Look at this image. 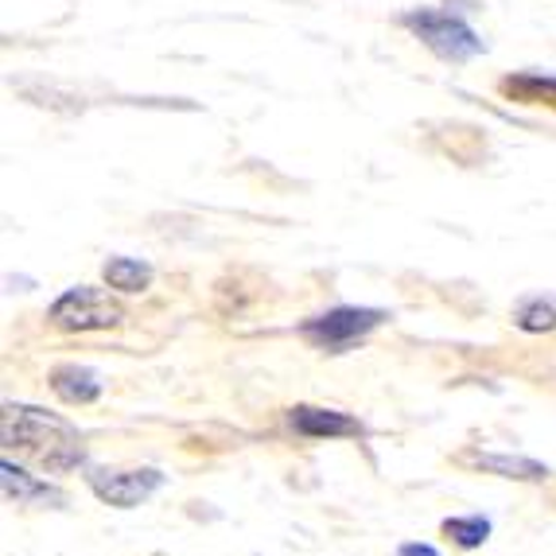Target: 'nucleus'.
Segmentation results:
<instances>
[{
    "label": "nucleus",
    "instance_id": "1",
    "mask_svg": "<svg viewBox=\"0 0 556 556\" xmlns=\"http://www.w3.org/2000/svg\"><path fill=\"white\" fill-rule=\"evenodd\" d=\"M0 437H4L9 452H16L24 464L39 467L43 475H66L86 467L83 432L47 408L9 401L4 417H0Z\"/></svg>",
    "mask_w": 556,
    "mask_h": 556
},
{
    "label": "nucleus",
    "instance_id": "2",
    "mask_svg": "<svg viewBox=\"0 0 556 556\" xmlns=\"http://www.w3.org/2000/svg\"><path fill=\"white\" fill-rule=\"evenodd\" d=\"M401 28L413 31V36H417L437 59H444V63H467V59L486 51V43H482L471 24H464L459 16L440 12V9H408L405 16H401Z\"/></svg>",
    "mask_w": 556,
    "mask_h": 556
},
{
    "label": "nucleus",
    "instance_id": "3",
    "mask_svg": "<svg viewBox=\"0 0 556 556\" xmlns=\"http://www.w3.org/2000/svg\"><path fill=\"white\" fill-rule=\"evenodd\" d=\"M386 319H390V312H381V307L343 304V307H331V312H319V316L304 319V324H300V339L324 354H346L370 331H378Z\"/></svg>",
    "mask_w": 556,
    "mask_h": 556
},
{
    "label": "nucleus",
    "instance_id": "4",
    "mask_svg": "<svg viewBox=\"0 0 556 556\" xmlns=\"http://www.w3.org/2000/svg\"><path fill=\"white\" fill-rule=\"evenodd\" d=\"M47 319L59 327V331L83 334V331H110L125 319V307L105 292V288L93 285H75L66 288L63 296L51 304Z\"/></svg>",
    "mask_w": 556,
    "mask_h": 556
},
{
    "label": "nucleus",
    "instance_id": "5",
    "mask_svg": "<svg viewBox=\"0 0 556 556\" xmlns=\"http://www.w3.org/2000/svg\"><path fill=\"white\" fill-rule=\"evenodd\" d=\"M164 482H167V475L156 471V467H129V471L86 467V486H90L105 506H117V510H132L140 502H149Z\"/></svg>",
    "mask_w": 556,
    "mask_h": 556
},
{
    "label": "nucleus",
    "instance_id": "6",
    "mask_svg": "<svg viewBox=\"0 0 556 556\" xmlns=\"http://www.w3.org/2000/svg\"><path fill=\"white\" fill-rule=\"evenodd\" d=\"M288 425L296 428L300 437H307V440H354V437H366V425H362V420H354L351 413H339V408H319V405L288 408Z\"/></svg>",
    "mask_w": 556,
    "mask_h": 556
},
{
    "label": "nucleus",
    "instance_id": "7",
    "mask_svg": "<svg viewBox=\"0 0 556 556\" xmlns=\"http://www.w3.org/2000/svg\"><path fill=\"white\" fill-rule=\"evenodd\" d=\"M51 390H55V397L66 401V405H93V401L102 397L105 381H102V374L90 370V366L63 362V366L51 370Z\"/></svg>",
    "mask_w": 556,
    "mask_h": 556
},
{
    "label": "nucleus",
    "instance_id": "8",
    "mask_svg": "<svg viewBox=\"0 0 556 556\" xmlns=\"http://www.w3.org/2000/svg\"><path fill=\"white\" fill-rule=\"evenodd\" d=\"M502 98L518 105H548L556 110V78L533 75V71H521V75H506L498 83Z\"/></svg>",
    "mask_w": 556,
    "mask_h": 556
},
{
    "label": "nucleus",
    "instance_id": "9",
    "mask_svg": "<svg viewBox=\"0 0 556 556\" xmlns=\"http://www.w3.org/2000/svg\"><path fill=\"white\" fill-rule=\"evenodd\" d=\"M0 475H4V494H9V498H16V506H39V502H59V506H63V502H66L55 486H47V482L31 479V475L20 471L12 459H4V464H0Z\"/></svg>",
    "mask_w": 556,
    "mask_h": 556
},
{
    "label": "nucleus",
    "instance_id": "10",
    "mask_svg": "<svg viewBox=\"0 0 556 556\" xmlns=\"http://www.w3.org/2000/svg\"><path fill=\"white\" fill-rule=\"evenodd\" d=\"M514 327L526 334L556 331V292H529L514 304Z\"/></svg>",
    "mask_w": 556,
    "mask_h": 556
},
{
    "label": "nucleus",
    "instance_id": "11",
    "mask_svg": "<svg viewBox=\"0 0 556 556\" xmlns=\"http://www.w3.org/2000/svg\"><path fill=\"white\" fill-rule=\"evenodd\" d=\"M475 467L498 475V479H518V482H545L548 479V467L538 464V459H529V455L486 452V455H475Z\"/></svg>",
    "mask_w": 556,
    "mask_h": 556
},
{
    "label": "nucleus",
    "instance_id": "12",
    "mask_svg": "<svg viewBox=\"0 0 556 556\" xmlns=\"http://www.w3.org/2000/svg\"><path fill=\"white\" fill-rule=\"evenodd\" d=\"M440 533L452 541L455 548H464V553H475L491 541L494 533V521L486 514H464V518H444L440 521Z\"/></svg>",
    "mask_w": 556,
    "mask_h": 556
},
{
    "label": "nucleus",
    "instance_id": "13",
    "mask_svg": "<svg viewBox=\"0 0 556 556\" xmlns=\"http://www.w3.org/2000/svg\"><path fill=\"white\" fill-rule=\"evenodd\" d=\"M102 277L113 292L137 296V292H144V288L152 285V265H144V261H137V257H110L102 265Z\"/></svg>",
    "mask_w": 556,
    "mask_h": 556
},
{
    "label": "nucleus",
    "instance_id": "14",
    "mask_svg": "<svg viewBox=\"0 0 556 556\" xmlns=\"http://www.w3.org/2000/svg\"><path fill=\"white\" fill-rule=\"evenodd\" d=\"M397 556H444L437 545H420V541H405V545L397 548Z\"/></svg>",
    "mask_w": 556,
    "mask_h": 556
}]
</instances>
